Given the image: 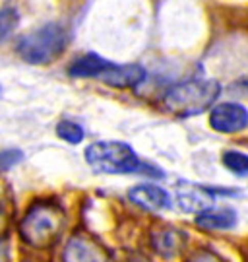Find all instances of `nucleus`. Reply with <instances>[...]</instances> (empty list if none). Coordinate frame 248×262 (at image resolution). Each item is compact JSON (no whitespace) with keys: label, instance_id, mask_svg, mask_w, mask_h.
<instances>
[{"label":"nucleus","instance_id":"9d476101","mask_svg":"<svg viewBox=\"0 0 248 262\" xmlns=\"http://www.w3.org/2000/svg\"><path fill=\"white\" fill-rule=\"evenodd\" d=\"M196 225L206 231H229L237 227V212L227 206H210L196 214Z\"/></svg>","mask_w":248,"mask_h":262},{"label":"nucleus","instance_id":"20e7f679","mask_svg":"<svg viewBox=\"0 0 248 262\" xmlns=\"http://www.w3.org/2000/svg\"><path fill=\"white\" fill-rule=\"evenodd\" d=\"M68 29L62 24L49 21L19 39L18 55L28 64H51L68 47Z\"/></svg>","mask_w":248,"mask_h":262},{"label":"nucleus","instance_id":"9b49d317","mask_svg":"<svg viewBox=\"0 0 248 262\" xmlns=\"http://www.w3.org/2000/svg\"><path fill=\"white\" fill-rule=\"evenodd\" d=\"M107 85L120 88V90H128L136 88L146 80V68L140 64H117L112 62L110 68L99 78Z\"/></svg>","mask_w":248,"mask_h":262},{"label":"nucleus","instance_id":"f257e3e1","mask_svg":"<svg viewBox=\"0 0 248 262\" xmlns=\"http://www.w3.org/2000/svg\"><path fill=\"white\" fill-rule=\"evenodd\" d=\"M85 161L95 173L103 175H149V177H163V173L153 165L142 161L134 148L126 142L119 140H101L89 144L85 151Z\"/></svg>","mask_w":248,"mask_h":262},{"label":"nucleus","instance_id":"f3484780","mask_svg":"<svg viewBox=\"0 0 248 262\" xmlns=\"http://www.w3.org/2000/svg\"><path fill=\"white\" fill-rule=\"evenodd\" d=\"M186 262H223V260L213 251H210V249H198V251H194L186 258Z\"/></svg>","mask_w":248,"mask_h":262},{"label":"nucleus","instance_id":"dca6fc26","mask_svg":"<svg viewBox=\"0 0 248 262\" xmlns=\"http://www.w3.org/2000/svg\"><path fill=\"white\" fill-rule=\"evenodd\" d=\"M21 151L19 150H8V151H2L0 154V171H6L12 165H16L18 161H21Z\"/></svg>","mask_w":248,"mask_h":262},{"label":"nucleus","instance_id":"f8f14e48","mask_svg":"<svg viewBox=\"0 0 248 262\" xmlns=\"http://www.w3.org/2000/svg\"><path fill=\"white\" fill-rule=\"evenodd\" d=\"M110 64V60L99 56L97 53H85L68 66V74L72 78H101Z\"/></svg>","mask_w":248,"mask_h":262},{"label":"nucleus","instance_id":"6ab92c4d","mask_svg":"<svg viewBox=\"0 0 248 262\" xmlns=\"http://www.w3.org/2000/svg\"><path fill=\"white\" fill-rule=\"evenodd\" d=\"M122 262H151L147 256H144V254H140V253H132V254H128L126 258Z\"/></svg>","mask_w":248,"mask_h":262},{"label":"nucleus","instance_id":"f03ea898","mask_svg":"<svg viewBox=\"0 0 248 262\" xmlns=\"http://www.w3.org/2000/svg\"><path fill=\"white\" fill-rule=\"evenodd\" d=\"M66 214L53 200H37L19 222V237L33 249H49L62 233Z\"/></svg>","mask_w":248,"mask_h":262},{"label":"nucleus","instance_id":"423d86ee","mask_svg":"<svg viewBox=\"0 0 248 262\" xmlns=\"http://www.w3.org/2000/svg\"><path fill=\"white\" fill-rule=\"evenodd\" d=\"M62 262H110L109 253L95 239L83 233L72 235L64 245Z\"/></svg>","mask_w":248,"mask_h":262},{"label":"nucleus","instance_id":"39448f33","mask_svg":"<svg viewBox=\"0 0 248 262\" xmlns=\"http://www.w3.org/2000/svg\"><path fill=\"white\" fill-rule=\"evenodd\" d=\"M210 124L221 134H237L248 126V109L235 101L213 105L210 111Z\"/></svg>","mask_w":248,"mask_h":262},{"label":"nucleus","instance_id":"a211bd4d","mask_svg":"<svg viewBox=\"0 0 248 262\" xmlns=\"http://www.w3.org/2000/svg\"><path fill=\"white\" fill-rule=\"evenodd\" d=\"M8 256H10V245H8V239L0 237V262H8Z\"/></svg>","mask_w":248,"mask_h":262},{"label":"nucleus","instance_id":"1a4fd4ad","mask_svg":"<svg viewBox=\"0 0 248 262\" xmlns=\"http://www.w3.org/2000/svg\"><path fill=\"white\" fill-rule=\"evenodd\" d=\"M212 192L206 185H190L181 183L176 188V202L183 212L188 214H200L202 210L212 206Z\"/></svg>","mask_w":248,"mask_h":262},{"label":"nucleus","instance_id":"7ed1b4c3","mask_svg":"<svg viewBox=\"0 0 248 262\" xmlns=\"http://www.w3.org/2000/svg\"><path fill=\"white\" fill-rule=\"evenodd\" d=\"M221 95V84L206 78H190L175 84L163 97V105L176 117H196L208 111Z\"/></svg>","mask_w":248,"mask_h":262},{"label":"nucleus","instance_id":"ddd939ff","mask_svg":"<svg viewBox=\"0 0 248 262\" xmlns=\"http://www.w3.org/2000/svg\"><path fill=\"white\" fill-rule=\"evenodd\" d=\"M56 136L68 144H80L85 138V130H83L82 124H78L76 121L62 119L56 124Z\"/></svg>","mask_w":248,"mask_h":262},{"label":"nucleus","instance_id":"412c9836","mask_svg":"<svg viewBox=\"0 0 248 262\" xmlns=\"http://www.w3.org/2000/svg\"><path fill=\"white\" fill-rule=\"evenodd\" d=\"M4 222H6V215H4V212L0 210V229L4 227Z\"/></svg>","mask_w":248,"mask_h":262},{"label":"nucleus","instance_id":"aec40b11","mask_svg":"<svg viewBox=\"0 0 248 262\" xmlns=\"http://www.w3.org/2000/svg\"><path fill=\"white\" fill-rule=\"evenodd\" d=\"M239 85H240V88H244V90L248 92V76H244V78H240V80H239Z\"/></svg>","mask_w":248,"mask_h":262},{"label":"nucleus","instance_id":"2eb2a0df","mask_svg":"<svg viewBox=\"0 0 248 262\" xmlns=\"http://www.w3.org/2000/svg\"><path fill=\"white\" fill-rule=\"evenodd\" d=\"M19 14L16 8H2L0 10V41L8 37L10 33L18 26Z\"/></svg>","mask_w":248,"mask_h":262},{"label":"nucleus","instance_id":"4468645a","mask_svg":"<svg viewBox=\"0 0 248 262\" xmlns=\"http://www.w3.org/2000/svg\"><path fill=\"white\" fill-rule=\"evenodd\" d=\"M221 161L231 173H235L239 177H248V154L239 150H227L223 154Z\"/></svg>","mask_w":248,"mask_h":262},{"label":"nucleus","instance_id":"0eeeda50","mask_svg":"<svg viewBox=\"0 0 248 262\" xmlns=\"http://www.w3.org/2000/svg\"><path fill=\"white\" fill-rule=\"evenodd\" d=\"M188 235L175 225H159L151 231V247L161 258L173 260L186 249Z\"/></svg>","mask_w":248,"mask_h":262},{"label":"nucleus","instance_id":"6e6552de","mask_svg":"<svg viewBox=\"0 0 248 262\" xmlns=\"http://www.w3.org/2000/svg\"><path fill=\"white\" fill-rule=\"evenodd\" d=\"M130 202H134L136 206L149 210V212H163V210H171L173 208V198L163 187L159 185H151V183H144V185H136L128 190Z\"/></svg>","mask_w":248,"mask_h":262}]
</instances>
